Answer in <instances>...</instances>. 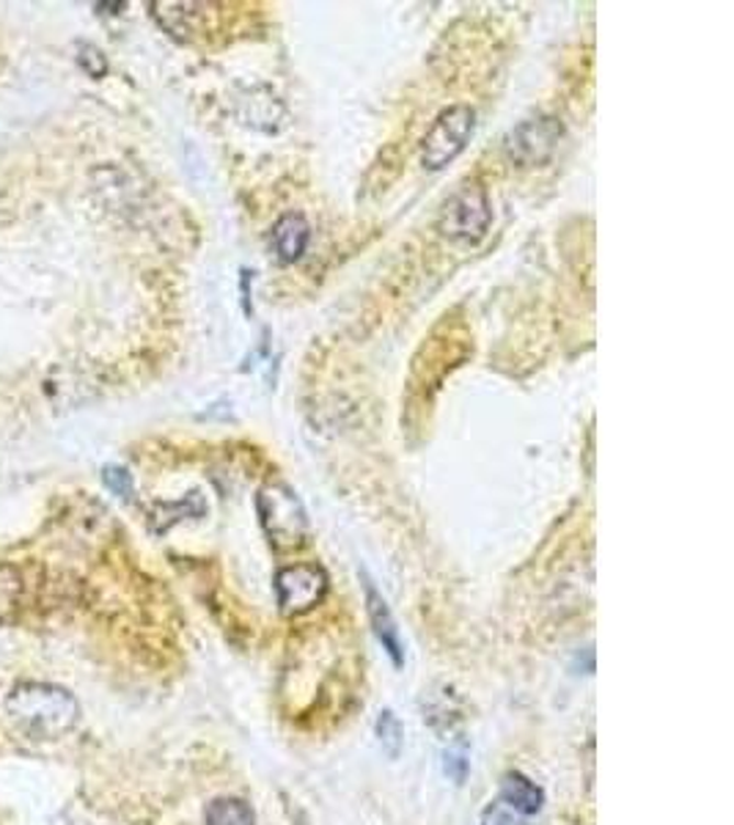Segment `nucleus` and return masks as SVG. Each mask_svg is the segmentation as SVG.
<instances>
[{"label":"nucleus","mask_w":734,"mask_h":825,"mask_svg":"<svg viewBox=\"0 0 734 825\" xmlns=\"http://www.w3.org/2000/svg\"><path fill=\"white\" fill-rule=\"evenodd\" d=\"M476 127V113L467 105L445 108L432 122L421 144V166L429 171H440L462 155Z\"/></svg>","instance_id":"4"},{"label":"nucleus","mask_w":734,"mask_h":825,"mask_svg":"<svg viewBox=\"0 0 734 825\" xmlns=\"http://www.w3.org/2000/svg\"><path fill=\"white\" fill-rule=\"evenodd\" d=\"M443 773L454 784H465L467 773H471V746H467L465 737H456L443 751Z\"/></svg>","instance_id":"13"},{"label":"nucleus","mask_w":734,"mask_h":825,"mask_svg":"<svg viewBox=\"0 0 734 825\" xmlns=\"http://www.w3.org/2000/svg\"><path fill=\"white\" fill-rule=\"evenodd\" d=\"M23 597V573L14 564H0V622H7Z\"/></svg>","instance_id":"11"},{"label":"nucleus","mask_w":734,"mask_h":825,"mask_svg":"<svg viewBox=\"0 0 734 825\" xmlns=\"http://www.w3.org/2000/svg\"><path fill=\"white\" fill-rule=\"evenodd\" d=\"M328 595V573L319 564H286L275 573V597L284 617H301Z\"/></svg>","instance_id":"6"},{"label":"nucleus","mask_w":734,"mask_h":825,"mask_svg":"<svg viewBox=\"0 0 734 825\" xmlns=\"http://www.w3.org/2000/svg\"><path fill=\"white\" fill-rule=\"evenodd\" d=\"M102 479H105V485L111 487L118 498H133V490H135L133 476H129L124 468H105Z\"/></svg>","instance_id":"14"},{"label":"nucleus","mask_w":734,"mask_h":825,"mask_svg":"<svg viewBox=\"0 0 734 825\" xmlns=\"http://www.w3.org/2000/svg\"><path fill=\"white\" fill-rule=\"evenodd\" d=\"M489 224H493V210H489L487 190L476 182L462 184L454 195H449L438 215L440 235L460 246H476L487 235Z\"/></svg>","instance_id":"3"},{"label":"nucleus","mask_w":734,"mask_h":825,"mask_svg":"<svg viewBox=\"0 0 734 825\" xmlns=\"http://www.w3.org/2000/svg\"><path fill=\"white\" fill-rule=\"evenodd\" d=\"M374 730H377V741L380 746H383V751L388 754L391 759H399L402 748H405V730H402V721L396 719L394 710H383V713L377 715Z\"/></svg>","instance_id":"12"},{"label":"nucleus","mask_w":734,"mask_h":825,"mask_svg":"<svg viewBox=\"0 0 734 825\" xmlns=\"http://www.w3.org/2000/svg\"><path fill=\"white\" fill-rule=\"evenodd\" d=\"M564 138V124L556 116L529 118L504 138V155L518 168L545 166Z\"/></svg>","instance_id":"5"},{"label":"nucleus","mask_w":734,"mask_h":825,"mask_svg":"<svg viewBox=\"0 0 734 825\" xmlns=\"http://www.w3.org/2000/svg\"><path fill=\"white\" fill-rule=\"evenodd\" d=\"M9 719L36 741L69 735L80 721V704L72 691L53 682H18L7 697Z\"/></svg>","instance_id":"1"},{"label":"nucleus","mask_w":734,"mask_h":825,"mask_svg":"<svg viewBox=\"0 0 734 825\" xmlns=\"http://www.w3.org/2000/svg\"><path fill=\"white\" fill-rule=\"evenodd\" d=\"M204 825H257V814L242 798H215L206 803Z\"/></svg>","instance_id":"10"},{"label":"nucleus","mask_w":734,"mask_h":825,"mask_svg":"<svg viewBox=\"0 0 734 825\" xmlns=\"http://www.w3.org/2000/svg\"><path fill=\"white\" fill-rule=\"evenodd\" d=\"M363 591H366V613H369V622H372L374 636H377V642L383 644L391 664H394L396 669H402V666H405V644H402L394 613H391L385 597L380 595L377 586H374L366 575H363Z\"/></svg>","instance_id":"7"},{"label":"nucleus","mask_w":734,"mask_h":825,"mask_svg":"<svg viewBox=\"0 0 734 825\" xmlns=\"http://www.w3.org/2000/svg\"><path fill=\"white\" fill-rule=\"evenodd\" d=\"M482 825H515V814L509 812V809L504 806L501 801H498V803H493L487 812H484Z\"/></svg>","instance_id":"15"},{"label":"nucleus","mask_w":734,"mask_h":825,"mask_svg":"<svg viewBox=\"0 0 734 825\" xmlns=\"http://www.w3.org/2000/svg\"><path fill=\"white\" fill-rule=\"evenodd\" d=\"M501 803L509 812H518L523 817H531L542 809L545 803V792L540 784L523 776L520 770H509L501 781Z\"/></svg>","instance_id":"8"},{"label":"nucleus","mask_w":734,"mask_h":825,"mask_svg":"<svg viewBox=\"0 0 734 825\" xmlns=\"http://www.w3.org/2000/svg\"><path fill=\"white\" fill-rule=\"evenodd\" d=\"M259 523L275 551H297L308 542L312 525L297 493L286 485H264L257 496Z\"/></svg>","instance_id":"2"},{"label":"nucleus","mask_w":734,"mask_h":825,"mask_svg":"<svg viewBox=\"0 0 734 825\" xmlns=\"http://www.w3.org/2000/svg\"><path fill=\"white\" fill-rule=\"evenodd\" d=\"M308 240H312V229H308V221L303 215L290 213L275 224L273 248L281 262H297L306 253Z\"/></svg>","instance_id":"9"}]
</instances>
